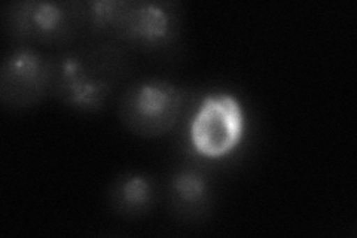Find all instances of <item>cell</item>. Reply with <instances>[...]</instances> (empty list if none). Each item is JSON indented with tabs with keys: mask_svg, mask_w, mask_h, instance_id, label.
I'll return each mask as SVG.
<instances>
[{
	"mask_svg": "<svg viewBox=\"0 0 357 238\" xmlns=\"http://www.w3.org/2000/svg\"><path fill=\"white\" fill-rule=\"evenodd\" d=\"M5 27L22 47L64 45L86 22L85 3L26 0L10 3L3 14Z\"/></svg>",
	"mask_w": 357,
	"mask_h": 238,
	"instance_id": "cell-1",
	"label": "cell"
},
{
	"mask_svg": "<svg viewBox=\"0 0 357 238\" xmlns=\"http://www.w3.org/2000/svg\"><path fill=\"white\" fill-rule=\"evenodd\" d=\"M185 105L177 85L162 79H144L128 87L119 98L121 122L140 137H160L174 128Z\"/></svg>",
	"mask_w": 357,
	"mask_h": 238,
	"instance_id": "cell-2",
	"label": "cell"
},
{
	"mask_svg": "<svg viewBox=\"0 0 357 238\" xmlns=\"http://www.w3.org/2000/svg\"><path fill=\"white\" fill-rule=\"evenodd\" d=\"M107 67L77 52H67L54 60L51 93L64 105L82 112L102 109L114 91Z\"/></svg>",
	"mask_w": 357,
	"mask_h": 238,
	"instance_id": "cell-3",
	"label": "cell"
},
{
	"mask_svg": "<svg viewBox=\"0 0 357 238\" xmlns=\"http://www.w3.org/2000/svg\"><path fill=\"white\" fill-rule=\"evenodd\" d=\"M244 133V113L231 94L207 96L191 121L194 149L207 158H222L236 149Z\"/></svg>",
	"mask_w": 357,
	"mask_h": 238,
	"instance_id": "cell-4",
	"label": "cell"
},
{
	"mask_svg": "<svg viewBox=\"0 0 357 238\" xmlns=\"http://www.w3.org/2000/svg\"><path fill=\"white\" fill-rule=\"evenodd\" d=\"M54 60L30 47H17L0 64V100L9 109H29L51 93Z\"/></svg>",
	"mask_w": 357,
	"mask_h": 238,
	"instance_id": "cell-5",
	"label": "cell"
},
{
	"mask_svg": "<svg viewBox=\"0 0 357 238\" xmlns=\"http://www.w3.org/2000/svg\"><path fill=\"white\" fill-rule=\"evenodd\" d=\"M109 33L137 48H164L177 36L178 18L169 6L160 2L121 0L119 13Z\"/></svg>",
	"mask_w": 357,
	"mask_h": 238,
	"instance_id": "cell-6",
	"label": "cell"
},
{
	"mask_svg": "<svg viewBox=\"0 0 357 238\" xmlns=\"http://www.w3.org/2000/svg\"><path fill=\"white\" fill-rule=\"evenodd\" d=\"M169 198L176 214L194 221L207 214L213 198V188L203 170L182 167L169 180Z\"/></svg>",
	"mask_w": 357,
	"mask_h": 238,
	"instance_id": "cell-7",
	"label": "cell"
},
{
	"mask_svg": "<svg viewBox=\"0 0 357 238\" xmlns=\"http://www.w3.org/2000/svg\"><path fill=\"white\" fill-rule=\"evenodd\" d=\"M156 201V186L144 173L121 174L109 189V204L122 218H140L149 213Z\"/></svg>",
	"mask_w": 357,
	"mask_h": 238,
	"instance_id": "cell-8",
	"label": "cell"
}]
</instances>
